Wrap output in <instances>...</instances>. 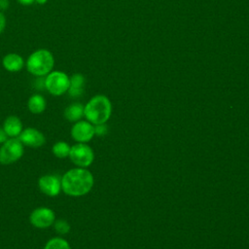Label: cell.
Segmentation results:
<instances>
[{
    "label": "cell",
    "instance_id": "6da1fadb",
    "mask_svg": "<svg viewBox=\"0 0 249 249\" xmlns=\"http://www.w3.org/2000/svg\"><path fill=\"white\" fill-rule=\"evenodd\" d=\"M61 191L70 196L87 195L93 187L94 179L89 170L84 167L71 168L66 171L61 179Z\"/></svg>",
    "mask_w": 249,
    "mask_h": 249
},
{
    "label": "cell",
    "instance_id": "7a4b0ae2",
    "mask_svg": "<svg viewBox=\"0 0 249 249\" xmlns=\"http://www.w3.org/2000/svg\"><path fill=\"white\" fill-rule=\"evenodd\" d=\"M111 113V101L103 94L94 95L84 106V116L92 124H105L109 120Z\"/></svg>",
    "mask_w": 249,
    "mask_h": 249
},
{
    "label": "cell",
    "instance_id": "3957f363",
    "mask_svg": "<svg viewBox=\"0 0 249 249\" xmlns=\"http://www.w3.org/2000/svg\"><path fill=\"white\" fill-rule=\"evenodd\" d=\"M25 65L30 74L37 77H43L53 71L54 57L49 50L39 49L28 56Z\"/></svg>",
    "mask_w": 249,
    "mask_h": 249
},
{
    "label": "cell",
    "instance_id": "277c9868",
    "mask_svg": "<svg viewBox=\"0 0 249 249\" xmlns=\"http://www.w3.org/2000/svg\"><path fill=\"white\" fill-rule=\"evenodd\" d=\"M70 84V77L58 70L51 71L44 79V85L46 89L54 96H60L67 92Z\"/></svg>",
    "mask_w": 249,
    "mask_h": 249
},
{
    "label": "cell",
    "instance_id": "5b68a950",
    "mask_svg": "<svg viewBox=\"0 0 249 249\" xmlns=\"http://www.w3.org/2000/svg\"><path fill=\"white\" fill-rule=\"evenodd\" d=\"M23 147L18 138H8L0 147V163L11 164L18 161L23 156Z\"/></svg>",
    "mask_w": 249,
    "mask_h": 249
},
{
    "label": "cell",
    "instance_id": "8992f818",
    "mask_svg": "<svg viewBox=\"0 0 249 249\" xmlns=\"http://www.w3.org/2000/svg\"><path fill=\"white\" fill-rule=\"evenodd\" d=\"M69 159L78 167H88L94 160L93 150L86 143H76L71 146Z\"/></svg>",
    "mask_w": 249,
    "mask_h": 249
},
{
    "label": "cell",
    "instance_id": "52a82bcc",
    "mask_svg": "<svg viewBox=\"0 0 249 249\" xmlns=\"http://www.w3.org/2000/svg\"><path fill=\"white\" fill-rule=\"evenodd\" d=\"M55 214L49 207H38L29 215V222L37 229H47L53 225Z\"/></svg>",
    "mask_w": 249,
    "mask_h": 249
},
{
    "label": "cell",
    "instance_id": "ba28073f",
    "mask_svg": "<svg viewBox=\"0 0 249 249\" xmlns=\"http://www.w3.org/2000/svg\"><path fill=\"white\" fill-rule=\"evenodd\" d=\"M94 124L89 121H78L71 128V136L77 143H87L94 136Z\"/></svg>",
    "mask_w": 249,
    "mask_h": 249
},
{
    "label": "cell",
    "instance_id": "9c48e42d",
    "mask_svg": "<svg viewBox=\"0 0 249 249\" xmlns=\"http://www.w3.org/2000/svg\"><path fill=\"white\" fill-rule=\"evenodd\" d=\"M38 187L44 195L56 196L61 192V181L56 175L46 174L39 178Z\"/></svg>",
    "mask_w": 249,
    "mask_h": 249
},
{
    "label": "cell",
    "instance_id": "30bf717a",
    "mask_svg": "<svg viewBox=\"0 0 249 249\" xmlns=\"http://www.w3.org/2000/svg\"><path fill=\"white\" fill-rule=\"evenodd\" d=\"M18 138L23 144V146L31 148L42 147L46 142L45 135L40 130L34 127L24 128Z\"/></svg>",
    "mask_w": 249,
    "mask_h": 249
},
{
    "label": "cell",
    "instance_id": "8fae6325",
    "mask_svg": "<svg viewBox=\"0 0 249 249\" xmlns=\"http://www.w3.org/2000/svg\"><path fill=\"white\" fill-rule=\"evenodd\" d=\"M10 138H18L23 130L20 119L17 116H9L5 119L2 126Z\"/></svg>",
    "mask_w": 249,
    "mask_h": 249
},
{
    "label": "cell",
    "instance_id": "7c38bea8",
    "mask_svg": "<svg viewBox=\"0 0 249 249\" xmlns=\"http://www.w3.org/2000/svg\"><path fill=\"white\" fill-rule=\"evenodd\" d=\"M3 67L9 72H18L24 66L23 57L16 53H7L2 59Z\"/></svg>",
    "mask_w": 249,
    "mask_h": 249
},
{
    "label": "cell",
    "instance_id": "4fadbf2b",
    "mask_svg": "<svg viewBox=\"0 0 249 249\" xmlns=\"http://www.w3.org/2000/svg\"><path fill=\"white\" fill-rule=\"evenodd\" d=\"M86 84L85 76L81 73H75L70 77L69 89L67 90L69 96L73 98L80 97L84 92V88Z\"/></svg>",
    "mask_w": 249,
    "mask_h": 249
},
{
    "label": "cell",
    "instance_id": "5bb4252c",
    "mask_svg": "<svg viewBox=\"0 0 249 249\" xmlns=\"http://www.w3.org/2000/svg\"><path fill=\"white\" fill-rule=\"evenodd\" d=\"M27 107L28 110L35 115L41 114L46 110L47 107V102L46 99L39 93L33 94L28 98L27 101Z\"/></svg>",
    "mask_w": 249,
    "mask_h": 249
},
{
    "label": "cell",
    "instance_id": "9a60e30c",
    "mask_svg": "<svg viewBox=\"0 0 249 249\" xmlns=\"http://www.w3.org/2000/svg\"><path fill=\"white\" fill-rule=\"evenodd\" d=\"M84 116V106L81 103H72L64 110V118L71 123H76Z\"/></svg>",
    "mask_w": 249,
    "mask_h": 249
},
{
    "label": "cell",
    "instance_id": "2e32d148",
    "mask_svg": "<svg viewBox=\"0 0 249 249\" xmlns=\"http://www.w3.org/2000/svg\"><path fill=\"white\" fill-rule=\"evenodd\" d=\"M71 146L65 141H58L52 147L53 154L58 159H65L69 157Z\"/></svg>",
    "mask_w": 249,
    "mask_h": 249
},
{
    "label": "cell",
    "instance_id": "e0dca14e",
    "mask_svg": "<svg viewBox=\"0 0 249 249\" xmlns=\"http://www.w3.org/2000/svg\"><path fill=\"white\" fill-rule=\"evenodd\" d=\"M44 249H71L67 240L62 237H53L46 244Z\"/></svg>",
    "mask_w": 249,
    "mask_h": 249
},
{
    "label": "cell",
    "instance_id": "ac0fdd59",
    "mask_svg": "<svg viewBox=\"0 0 249 249\" xmlns=\"http://www.w3.org/2000/svg\"><path fill=\"white\" fill-rule=\"evenodd\" d=\"M54 230L59 234H66L70 231V225L65 220H57L53 223Z\"/></svg>",
    "mask_w": 249,
    "mask_h": 249
},
{
    "label": "cell",
    "instance_id": "d6986e66",
    "mask_svg": "<svg viewBox=\"0 0 249 249\" xmlns=\"http://www.w3.org/2000/svg\"><path fill=\"white\" fill-rule=\"evenodd\" d=\"M107 133V126L105 124H94V134L98 136H103Z\"/></svg>",
    "mask_w": 249,
    "mask_h": 249
},
{
    "label": "cell",
    "instance_id": "ffe728a7",
    "mask_svg": "<svg viewBox=\"0 0 249 249\" xmlns=\"http://www.w3.org/2000/svg\"><path fill=\"white\" fill-rule=\"evenodd\" d=\"M5 28H6V17L4 16L3 12L0 11V34L3 33Z\"/></svg>",
    "mask_w": 249,
    "mask_h": 249
},
{
    "label": "cell",
    "instance_id": "44dd1931",
    "mask_svg": "<svg viewBox=\"0 0 249 249\" xmlns=\"http://www.w3.org/2000/svg\"><path fill=\"white\" fill-rule=\"evenodd\" d=\"M8 138H9V136L5 132L4 128L0 126V144H3L4 142H6L8 140Z\"/></svg>",
    "mask_w": 249,
    "mask_h": 249
},
{
    "label": "cell",
    "instance_id": "7402d4cb",
    "mask_svg": "<svg viewBox=\"0 0 249 249\" xmlns=\"http://www.w3.org/2000/svg\"><path fill=\"white\" fill-rule=\"evenodd\" d=\"M9 5H10V2L9 0H0V11H4V10H7L9 8Z\"/></svg>",
    "mask_w": 249,
    "mask_h": 249
},
{
    "label": "cell",
    "instance_id": "603a6c76",
    "mask_svg": "<svg viewBox=\"0 0 249 249\" xmlns=\"http://www.w3.org/2000/svg\"><path fill=\"white\" fill-rule=\"evenodd\" d=\"M17 1L23 6H29L35 2V0H17Z\"/></svg>",
    "mask_w": 249,
    "mask_h": 249
},
{
    "label": "cell",
    "instance_id": "cb8c5ba5",
    "mask_svg": "<svg viewBox=\"0 0 249 249\" xmlns=\"http://www.w3.org/2000/svg\"><path fill=\"white\" fill-rule=\"evenodd\" d=\"M47 1H48V0H35V2H36L37 4H39V5H44V4L47 3Z\"/></svg>",
    "mask_w": 249,
    "mask_h": 249
}]
</instances>
